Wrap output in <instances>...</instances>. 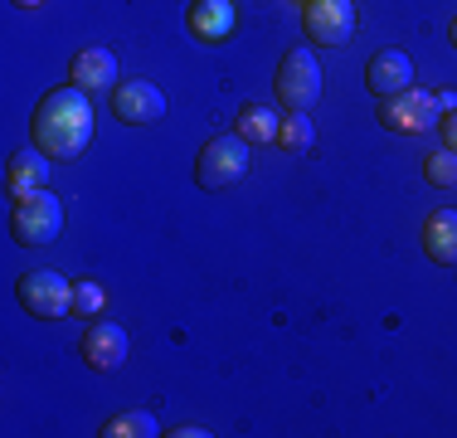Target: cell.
I'll return each instance as SVG.
<instances>
[{
  "label": "cell",
  "mask_w": 457,
  "mask_h": 438,
  "mask_svg": "<svg viewBox=\"0 0 457 438\" xmlns=\"http://www.w3.org/2000/svg\"><path fill=\"white\" fill-rule=\"evenodd\" d=\"M35 147L45 151L49 161H73L88 151L93 141V107H88V88L79 83H63V88H49L35 107Z\"/></svg>",
  "instance_id": "cell-1"
},
{
  "label": "cell",
  "mask_w": 457,
  "mask_h": 438,
  "mask_svg": "<svg viewBox=\"0 0 457 438\" xmlns=\"http://www.w3.org/2000/svg\"><path fill=\"white\" fill-rule=\"evenodd\" d=\"M253 166V141H244L238 131H220L200 147V161H195V181L204 190H234L238 181Z\"/></svg>",
  "instance_id": "cell-2"
},
{
  "label": "cell",
  "mask_w": 457,
  "mask_h": 438,
  "mask_svg": "<svg viewBox=\"0 0 457 438\" xmlns=\"http://www.w3.org/2000/svg\"><path fill=\"white\" fill-rule=\"evenodd\" d=\"M278 103L287 107V113H312L317 107V97H321V63H317V54L312 49H287L282 54V63H278Z\"/></svg>",
  "instance_id": "cell-3"
},
{
  "label": "cell",
  "mask_w": 457,
  "mask_h": 438,
  "mask_svg": "<svg viewBox=\"0 0 457 438\" xmlns=\"http://www.w3.org/2000/svg\"><path fill=\"white\" fill-rule=\"evenodd\" d=\"M15 298L29 316L39 322H59V316H73V282L54 268H35L15 282Z\"/></svg>",
  "instance_id": "cell-4"
},
{
  "label": "cell",
  "mask_w": 457,
  "mask_h": 438,
  "mask_svg": "<svg viewBox=\"0 0 457 438\" xmlns=\"http://www.w3.org/2000/svg\"><path fill=\"white\" fill-rule=\"evenodd\" d=\"M59 229H63V205H59V195L35 190V195H25V200H15L10 234H15L20 244H29V248L54 244V239H59Z\"/></svg>",
  "instance_id": "cell-5"
},
{
  "label": "cell",
  "mask_w": 457,
  "mask_h": 438,
  "mask_svg": "<svg viewBox=\"0 0 457 438\" xmlns=\"http://www.w3.org/2000/svg\"><path fill=\"white\" fill-rule=\"evenodd\" d=\"M438 122H443L438 97L423 93V88H409L399 97H379V127L399 131V137H423V131H433Z\"/></svg>",
  "instance_id": "cell-6"
},
{
  "label": "cell",
  "mask_w": 457,
  "mask_h": 438,
  "mask_svg": "<svg viewBox=\"0 0 457 438\" xmlns=\"http://www.w3.org/2000/svg\"><path fill=\"white\" fill-rule=\"evenodd\" d=\"M302 29L321 49H341L355 35V0H302Z\"/></svg>",
  "instance_id": "cell-7"
},
{
  "label": "cell",
  "mask_w": 457,
  "mask_h": 438,
  "mask_svg": "<svg viewBox=\"0 0 457 438\" xmlns=\"http://www.w3.org/2000/svg\"><path fill=\"white\" fill-rule=\"evenodd\" d=\"M112 117L127 127H151L166 117V93L151 79H122L112 88Z\"/></svg>",
  "instance_id": "cell-8"
},
{
  "label": "cell",
  "mask_w": 457,
  "mask_h": 438,
  "mask_svg": "<svg viewBox=\"0 0 457 438\" xmlns=\"http://www.w3.org/2000/svg\"><path fill=\"white\" fill-rule=\"evenodd\" d=\"M83 360H88L93 370H122L127 366V350H132V336H127L122 322H107V316H97V322H88V332H83Z\"/></svg>",
  "instance_id": "cell-9"
},
{
  "label": "cell",
  "mask_w": 457,
  "mask_h": 438,
  "mask_svg": "<svg viewBox=\"0 0 457 438\" xmlns=\"http://www.w3.org/2000/svg\"><path fill=\"white\" fill-rule=\"evenodd\" d=\"M365 88L375 97H399V93H409L413 88V59L404 49H379V54H370V63H365Z\"/></svg>",
  "instance_id": "cell-10"
},
{
  "label": "cell",
  "mask_w": 457,
  "mask_h": 438,
  "mask_svg": "<svg viewBox=\"0 0 457 438\" xmlns=\"http://www.w3.org/2000/svg\"><path fill=\"white\" fill-rule=\"evenodd\" d=\"M185 25H190V35L200 44H224L238 25V10H234V0H195L185 10Z\"/></svg>",
  "instance_id": "cell-11"
},
{
  "label": "cell",
  "mask_w": 457,
  "mask_h": 438,
  "mask_svg": "<svg viewBox=\"0 0 457 438\" xmlns=\"http://www.w3.org/2000/svg\"><path fill=\"white\" fill-rule=\"evenodd\" d=\"M69 83L88 88V93H97V88H117V54L103 49V44L79 49L69 59Z\"/></svg>",
  "instance_id": "cell-12"
},
{
  "label": "cell",
  "mask_w": 457,
  "mask_h": 438,
  "mask_svg": "<svg viewBox=\"0 0 457 438\" xmlns=\"http://www.w3.org/2000/svg\"><path fill=\"white\" fill-rule=\"evenodd\" d=\"M5 185H10L15 200H25V195H35V190H49V156L39 147L35 151H15L10 166H5Z\"/></svg>",
  "instance_id": "cell-13"
},
{
  "label": "cell",
  "mask_w": 457,
  "mask_h": 438,
  "mask_svg": "<svg viewBox=\"0 0 457 438\" xmlns=\"http://www.w3.org/2000/svg\"><path fill=\"white\" fill-rule=\"evenodd\" d=\"M423 254L443 268H457V210H433L423 219Z\"/></svg>",
  "instance_id": "cell-14"
},
{
  "label": "cell",
  "mask_w": 457,
  "mask_h": 438,
  "mask_svg": "<svg viewBox=\"0 0 457 438\" xmlns=\"http://www.w3.org/2000/svg\"><path fill=\"white\" fill-rule=\"evenodd\" d=\"M278 131H282V117L273 113V107H263V103H244V107H238V137H244V141L268 147V141H278Z\"/></svg>",
  "instance_id": "cell-15"
},
{
  "label": "cell",
  "mask_w": 457,
  "mask_h": 438,
  "mask_svg": "<svg viewBox=\"0 0 457 438\" xmlns=\"http://www.w3.org/2000/svg\"><path fill=\"white\" fill-rule=\"evenodd\" d=\"M312 141H317V131H312V117L307 113H287L282 117V131H278V147L292 151V156H307Z\"/></svg>",
  "instance_id": "cell-16"
},
{
  "label": "cell",
  "mask_w": 457,
  "mask_h": 438,
  "mask_svg": "<svg viewBox=\"0 0 457 438\" xmlns=\"http://www.w3.org/2000/svg\"><path fill=\"white\" fill-rule=\"evenodd\" d=\"M161 434L156 419H151L146 409H127V414H112V419L103 424V438H151Z\"/></svg>",
  "instance_id": "cell-17"
},
{
  "label": "cell",
  "mask_w": 457,
  "mask_h": 438,
  "mask_svg": "<svg viewBox=\"0 0 457 438\" xmlns=\"http://www.w3.org/2000/svg\"><path fill=\"white\" fill-rule=\"evenodd\" d=\"M423 175H428V185H438V190H457V151L438 147L423 161Z\"/></svg>",
  "instance_id": "cell-18"
},
{
  "label": "cell",
  "mask_w": 457,
  "mask_h": 438,
  "mask_svg": "<svg viewBox=\"0 0 457 438\" xmlns=\"http://www.w3.org/2000/svg\"><path fill=\"white\" fill-rule=\"evenodd\" d=\"M103 312H107V292L97 288V282H73V316L97 322Z\"/></svg>",
  "instance_id": "cell-19"
},
{
  "label": "cell",
  "mask_w": 457,
  "mask_h": 438,
  "mask_svg": "<svg viewBox=\"0 0 457 438\" xmlns=\"http://www.w3.org/2000/svg\"><path fill=\"white\" fill-rule=\"evenodd\" d=\"M438 131H443V147H448V151H457V107H453V113H443Z\"/></svg>",
  "instance_id": "cell-20"
},
{
  "label": "cell",
  "mask_w": 457,
  "mask_h": 438,
  "mask_svg": "<svg viewBox=\"0 0 457 438\" xmlns=\"http://www.w3.org/2000/svg\"><path fill=\"white\" fill-rule=\"evenodd\" d=\"M166 434H176V438H204V429H195V424H180V429H166Z\"/></svg>",
  "instance_id": "cell-21"
},
{
  "label": "cell",
  "mask_w": 457,
  "mask_h": 438,
  "mask_svg": "<svg viewBox=\"0 0 457 438\" xmlns=\"http://www.w3.org/2000/svg\"><path fill=\"white\" fill-rule=\"evenodd\" d=\"M433 97H438V113H453L457 107V93H433Z\"/></svg>",
  "instance_id": "cell-22"
},
{
  "label": "cell",
  "mask_w": 457,
  "mask_h": 438,
  "mask_svg": "<svg viewBox=\"0 0 457 438\" xmlns=\"http://www.w3.org/2000/svg\"><path fill=\"white\" fill-rule=\"evenodd\" d=\"M15 5H20V10H39L45 0H15Z\"/></svg>",
  "instance_id": "cell-23"
},
{
  "label": "cell",
  "mask_w": 457,
  "mask_h": 438,
  "mask_svg": "<svg viewBox=\"0 0 457 438\" xmlns=\"http://www.w3.org/2000/svg\"><path fill=\"white\" fill-rule=\"evenodd\" d=\"M448 39H453V49H457V15H453V25H448Z\"/></svg>",
  "instance_id": "cell-24"
},
{
  "label": "cell",
  "mask_w": 457,
  "mask_h": 438,
  "mask_svg": "<svg viewBox=\"0 0 457 438\" xmlns=\"http://www.w3.org/2000/svg\"><path fill=\"white\" fill-rule=\"evenodd\" d=\"M297 5H302V0H297Z\"/></svg>",
  "instance_id": "cell-25"
}]
</instances>
